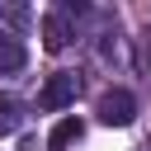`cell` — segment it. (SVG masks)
I'll use <instances>...</instances> for the list:
<instances>
[{
	"label": "cell",
	"mask_w": 151,
	"mask_h": 151,
	"mask_svg": "<svg viewBox=\"0 0 151 151\" xmlns=\"http://www.w3.org/2000/svg\"><path fill=\"white\" fill-rule=\"evenodd\" d=\"M94 113H99L104 127H127V123L137 118V99H132L127 90H104L99 104H94Z\"/></svg>",
	"instance_id": "obj_1"
},
{
	"label": "cell",
	"mask_w": 151,
	"mask_h": 151,
	"mask_svg": "<svg viewBox=\"0 0 151 151\" xmlns=\"http://www.w3.org/2000/svg\"><path fill=\"white\" fill-rule=\"evenodd\" d=\"M76 94H80V76H76V71H57V76L38 90V104H42L47 113H57V109L76 104Z\"/></svg>",
	"instance_id": "obj_2"
},
{
	"label": "cell",
	"mask_w": 151,
	"mask_h": 151,
	"mask_svg": "<svg viewBox=\"0 0 151 151\" xmlns=\"http://www.w3.org/2000/svg\"><path fill=\"white\" fill-rule=\"evenodd\" d=\"M71 38H76V28H71V5L47 9V14H42V47H47V52H61Z\"/></svg>",
	"instance_id": "obj_3"
},
{
	"label": "cell",
	"mask_w": 151,
	"mask_h": 151,
	"mask_svg": "<svg viewBox=\"0 0 151 151\" xmlns=\"http://www.w3.org/2000/svg\"><path fill=\"white\" fill-rule=\"evenodd\" d=\"M80 132H85L80 118H61V123L52 127V137H47V151H71V146L80 142Z\"/></svg>",
	"instance_id": "obj_4"
},
{
	"label": "cell",
	"mask_w": 151,
	"mask_h": 151,
	"mask_svg": "<svg viewBox=\"0 0 151 151\" xmlns=\"http://www.w3.org/2000/svg\"><path fill=\"white\" fill-rule=\"evenodd\" d=\"M19 123H24V104H19L14 94H0V137L19 132Z\"/></svg>",
	"instance_id": "obj_5"
}]
</instances>
